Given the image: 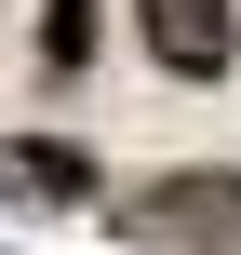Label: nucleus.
I'll list each match as a JSON object with an SVG mask.
<instances>
[{
    "mask_svg": "<svg viewBox=\"0 0 241 255\" xmlns=\"http://www.w3.org/2000/svg\"><path fill=\"white\" fill-rule=\"evenodd\" d=\"M148 54L161 67H228V0H148Z\"/></svg>",
    "mask_w": 241,
    "mask_h": 255,
    "instance_id": "f257e3e1",
    "label": "nucleus"
}]
</instances>
